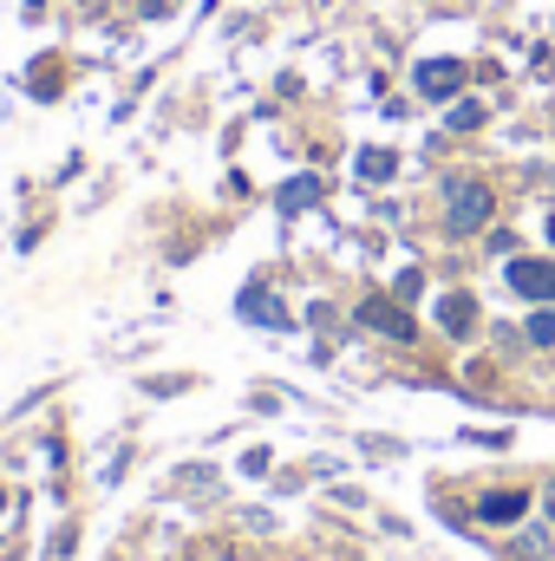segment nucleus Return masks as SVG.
Masks as SVG:
<instances>
[{
	"label": "nucleus",
	"mask_w": 555,
	"mask_h": 561,
	"mask_svg": "<svg viewBox=\"0 0 555 561\" xmlns=\"http://www.w3.org/2000/svg\"><path fill=\"white\" fill-rule=\"evenodd\" d=\"M464 79H471V72H464V59H424V66H418V92H424V99H438V105H444V99H457V92H464Z\"/></svg>",
	"instance_id": "obj_3"
},
{
	"label": "nucleus",
	"mask_w": 555,
	"mask_h": 561,
	"mask_svg": "<svg viewBox=\"0 0 555 561\" xmlns=\"http://www.w3.org/2000/svg\"><path fill=\"white\" fill-rule=\"evenodd\" d=\"M510 287L555 307V262H530V255H510Z\"/></svg>",
	"instance_id": "obj_4"
},
{
	"label": "nucleus",
	"mask_w": 555,
	"mask_h": 561,
	"mask_svg": "<svg viewBox=\"0 0 555 561\" xmlns=\"http://www.w3.org/2000/svg\"><path fill=\"white\" fill-rule=\"evenodd\" d=\"M444 125H451V131H477V125H484V105H477V99H457Z\"/></svg>",
	"instance_id": "obj_9"
},
{
	"label": "nucleus",
	"mask_w": 555,
	"mask_h": 561,
	"mask_svg": "<svg viewBox=\"0 0 555 561\" xmlns=\"http://www.w3.org/2000/svg\"><path fill=\"white\" fill-rule=\"evenodd\" d=\"M530 340H536V346H555V307H543V313L530 320Z\"/></svg>",
	"instance_id": "obj_11"
},
{
	"label": "nucleus",
	"mask_w": 555,
	"mask_h": 561,
	"mask_svg": "<svg viewBox=\"0 0 555 561\" xmlns=\"http://www.w3.org/2000/svg\"><path fill=\"white\" fill-rule=\"evenodd\" d=\"M360 327H373V333H386V340H418V327H412V313L399 307V300H386V294H373V300H360Z\"/></svg>",
	"instance_id": "obj_2"
},
{
	"label": "nucleus",
	"mask_w": 555,
	"mask_h": 561,
	"mask_svg": "<svg viewBox=\"0 0 555 561\" xmlns=\"http://www.w3.org/2000/svg\"><path fill=\"white\" fill-rule=\"evenodd\" d=\"M0 510H7V490H0Z\"/></svg>",
	"instance_id": "obj_13"
},
{
	"label": "nucleus",
	"mask_w": 555,
	"mask_h": 561,
	"mask_svg": "<svg viewBox=\"0 0 555 561\" xmlns=\"http://www.w3.org/2000/svg\"><path fill=\"white\" fill-rule=\"evenodd\" d=\"M550 242H555V216H550Z\"/></svg>",
	"instance_id": "obj_12"
},
{
	"label": "nucleus",
	"mask_w": 555,
	"mask_h": 561,
	"mask_svg": "<svg viewBox=\"0 0 555 561\" xmlns=\"http://www.w3.org/2000/svg\"><path fill=\"white\" fill-rule=\"evenodd\" d=\"M523 516H530V496H523V490H490V496H477V523L510 529V523H523Z\"/></svg>",
	"instance_id": "obj_5"
},
{
	"label": "nucleus",
	"mask_w": 555,
	"mask_h": 561,
	"mask_svg": "<svg viewBox=\"0 0 555 561\" xmlns=\"http://www.w3.org/2000/svg\"><path fill=\"white\" fill-rule=\"evenodd\" d=\"M314 203H320V176H287L281 183V216H301Z\"/></svg>",
	"instance_id": "obj_7"
},
{
	"label": "nucleus",
	"mask_w": 555,
	"mask_h": 561,
	"mask_svg": "<svg viewBox=\"0 0 555 561\" xmlns=\"http://www.w3.org/2000/svg\"><path fill=\"white\" fill-rule=\"evenodd\" d=\"M438 327H444V333H471V327H477V307H471L464 294H444V300H438Z\"/></svg>",
	"instance_id": "obj_8"
},
{
	"label": "nucleus",
	"mask_w": 555,
	"mask_h": 561,
	"mask_svg": "<svg viewBox=\"0 0 555 561\" xmlns=\"http://www.w3.org/2000/svg\"><path fill=\"white\" fill-rule=\"evenodd\" d=\"M360 176L366 183H386L393 176V150H360Z\"/></svg>",
	"instance_id": "obj_10"
},
{
	"label": "nucleus",
	"mask_w": 555,
	"mask_h": 561,
	"mask_svg": "<svg viewBox=\"0 0 555 561\" xmlns=\"http://www.w3.org/2000/svg\"><path fill=\"white\" fill-rule=\"evenodd\" d=\"M490 209H497V196H490L477 176H457V183L444 190V236H477V229L490 222Z\"/></svg>",
	"instance_id": "obj_1"
},
{
	"label": "nucleus",
	"mask_w": 555,
	"mask_h": 561,
	"mask_svg": "<svg viewBox=\"0 0 555 561\" xmlns=\"http://www.w3.org/2000/svg\"><path fill=\"white\" fill-rule=\"evenodd\" d=\"M236 313H242V320H256V327H287V307H281V300L269 294V287H262V280L236 294Z\"/></svg>",
	"instance_id": "obj_6"
}]
</instances>
